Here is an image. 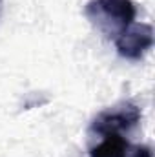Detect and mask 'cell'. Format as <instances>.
<instances>
[{
	"mask_svg": "<svg viewBox=\"0 0 155 157\" xmlns=\"http://www.w3.org/2000/svg\"><path fill=\"white\" fill-rule=\"evenodd\" d=\"M84 15L97 31L115 39L135 22L137 6L133 0H89Z\"/></svg>",
	"mask_w": 155,
	"mask_h": 157,
	"instance_id": "1",
	"label": "cell"
},
{
	"mask_svg": "<svg viewBox=\"0 0 155 157\" xmlns=\"http://www.w3.org/2000/svg\"><path fill=\"white\" fill-rule=\"evenodd\" d=\"M2 11H4V0H0V17H2Z\"/></svg>",
	"mask_w": 155,
	"mask_h": 157,
	"instance_id": "5",
	"label": "cell"
},
{
	"mask_svg": "<svg viewBox=\"0 0 155 157\" xmlns=\"http://www.w3.org/2000/svg\"><path fill=\"white\" fill-rule=\"evenodd\" d=\"M141 121H142V110L133 101H122L97 113V117L89 124V132L102 137L112 133H124L133 130Z\"/></svg>",
	"mask_w": 155,
	"mask_h": 157,
	"instance_id": "2",
	"label": "cell"
},
{
	"mask_svg": "<svg viewBox=\"0 0 155 157\" xmlns=\"http://www.w3.org/2000/svg\"><path fill=\"white\" fill-rule=\"evenodd\" d=\"M117 53L128 60H141L153 48V29L150 24L133 22L119 37L113 39Z\"/></svg>",
	"mask_w": 155,
	"mask_h": 157,
	"instance_id": "3",
	"label": "cell"
},
{
	"mask_svg": "<svg viewBox=\"0 0 155 157\" xmlns=\"http://www.w3.org/2000/svg\"><path fill=\"white\" fill-rule=\"evenodd\" d=\"M89 157H153V152L146 144H131L122 133H112L89 148Z\"/></svg>",
	"mask_w": 155,
	"mask_h": 157,
	"instance_id": "4",
	"label": "cell"
}]
</instances>
